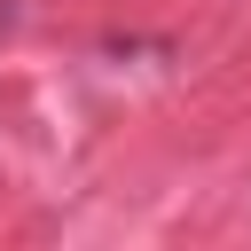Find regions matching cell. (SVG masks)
Segmentation results:
<instances>
[]
</instances>
